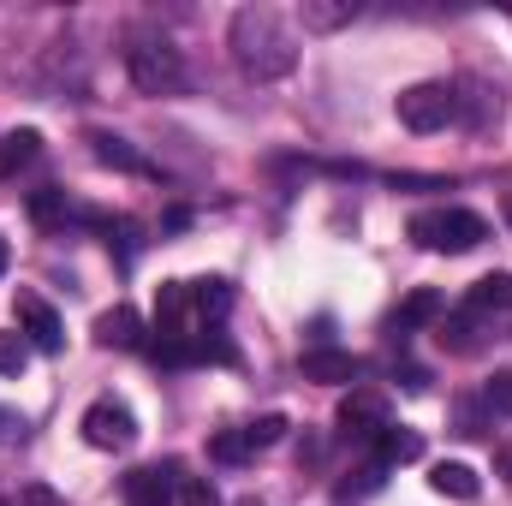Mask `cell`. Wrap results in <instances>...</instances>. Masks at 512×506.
I'll return each mask as SVG.
<instances>
[{
	"mask_svg": "<svg viewBox=\"0 0 512 506\" xmlns=\"http://www.w3.org/2000/svg\"><path fill=\"white\" fill-rule=\"evenodd\" d=\"M239 506H262V501H256V495H251V501H239Z\"/></svg>",
	"mask_w": 512,
	"mask_h": 506,
	"instance_id": "d6a6232c",
	"label": "cell"
},
{
	"mask_svg": "<svg viewBox=\"0 0 512 506\" xmlns=\"http://www.w3.org/2000/svg\"><path fill=\"white\" fill-rule=\"evenodd\" d=\"M501 215H507V227H512V191H507V203H501Z\"/></svg>",
	"mask_w": 512,
	"mask_h": 506,
	"instance_id": "1f68e13d",
	"label": "cell"
},
{
	"mask_svg": "<svg viewBox=\"0 0 512 506\" xmlns=\"http://www.w3.org/2000/svg\"><path fill=\"white\" fill-rule=\"evenodd\" d=\"M447 352H477V322L471 316H441V334H435Z\"/></svg>",
	"mask_w": 512,
	"mask_h": 506,
	"instance_id": "44dd1931",
	"label": "cell"
},
{
	"mask_svg": "<svg viewBox=\"0 0 512 506\" xmlns=\"http://www.w3.org/2000/svg\"><path fill=\"white\" fill-rule=\"evenodd\" d=\"M36 155H42V131H6V137H0V173H18V167H30V161H36Z\"/></svg>",
	"mask_w": 512,
	"mask_h": 506,
	"instance_id": "2e32d148",
	"label": "cell"
},
{
	"mask_svg": "<svg viewBox=\"0 0 512 506\" xmlns=\"http://www.w3.org/2000/svg\"><path fill=\"white\" fill-rule=\"evenodd\" d=\"M393 114L405 131H441L459 120V96H453V84H411V90H399Z\"/></svg>",
	"mask_w": 512,
	"mask_h": 506,
	"instance_id": "277c9868",
	"label": "cell"
},
{
	"mask_svg": "<svg viewBox=\"0 0 512 506\" xmlns=\"http://www.w3.org/2000/svg\"><path fill=\"white\" fill-rule=\"evenodd\" d=\"M411 239L423 251L459 256V251H477L489 239V221L471 215V209H423V215H411Z\"/></svg>",
	"mask_w": 512,
	"mask_h": 506,
	"instance_id": "7a4b0ae2",
	"label": "cell"
},
{
	"mask_svg": "<svg viewBox=\"0 0 512 506\" xmlns=\"http://www.w3.org/2000/svg\"><path fill=\"white\" fill-rule=\"evenodd\" d=\"M227 48H233L239 72L256 78V84H274L298 66V42H292V30L280 24L274 6H239L233 30H227Z\"/></svg>",
	"mask_w": 512,
	"mask_h": 506,
	"instance_id": "6da1fadb",
	"label": "cell"
},
{
	"mask_svg": "<svg viewBox=\"0 0 512 506\" xmlns=\"http://www.w3.org/2000/svg\"><path fill=\"white\" fill-rule=\"evenodd\" d=\"M429 489L447 495V501H477V495H483V483H477L471 465H435V471H429Z\"/></svg>",
	"mask_w": 512,
	"mask_h": 506,
	"instance_id": "9a60e30c",
	"label": "cell"
},
{
	"mask_svg": "<svg viewBox=\"0 0 512 506\" xmlns=\"http://www.w3.org/2000/svg\"><path fill=\"white\" fill-rule=\"evenodd\" d=\"M441 316H447V298H441L435 286H417V292H405V298H399L393 328H399V334H411V328H429V322H441Z\"/></svg>",
	"mask_w": 512,
	"mask_h": 506,
	"instance_id": "8fae6325",
	"label": "cell"
},
{
	"mask_svg": "<svg viewBox=\"0 0 512 506\" xmlns=\"http://www.w3.org/2000/svg\"><path fill=\"white\" fill-rule=\"evenodd\" d=\"M18 328H24L30 352H60V346H66V334H60V316H54L42 298H30V292H18Z\"/></svg>",
	"mask_w": 512,
	"mask_h": 506,
	"instance_id": "52a82bcc",
	"label": "cell"
},
{
	"mask_svg": "<svg viewBox=\"0 0 512 506\" xmlns=\"http://www.w3.org/2000/svg\"><path fill=\"white\" fill-rule=\"evenodd\" d=\"M411 459H423V435L417 429H393L387 423L382 435H376V465H411Z\"/></svg>",
	"mask_w": 512,
	"mask_h": 506,
	"instance_id": "5bb4252c",
	"label": "cell"
},
{
	"mask_svg": "<svg viewBox=\"0 0 512 506\" xmlns=\"http://www.w3.org/2000/svg\"><path fill=\"white\" fill-rule=\"evenodd\" d=\"M298 376L322 381V387H346V381H358V358L352 352H334V346H310L298 358Z\"/></svg>",
	"mask_w": 512,
	"mask_h": 506,
	"instance_id": "9c48e42d",
	"label": "cell"
},
{
	"mask_svg": "<svg viewBox=\"0 0 512 506\" xmlns=\"http://www.w3.org/2000/svg\"><path fill=\"white\" fill-rule=\"evenodd\" d=\"M495 471H501V477L512 483V447H501V453H495Z\"/></svg>",
	"mask_w": 512,
	"mask_h": 506,
	"instance_id": "f546056e",
	"label": "cell"
},
{
	"mask_svg": "<svg viewBox=\"0 0 512 506\" xmlns=\"http://www.w3.org/2000/svg\"><path fill=\"white\" fill-rule=\"evenodd\" d=\"M399 387H405V393H423V387H429V376H423L417 364H405V370H399Z\"/></svg>",
	"mask_w": 512,
	"mask_h": 506,
	"instance_id": "83f0119b",
	"label": "cell"
},
{
	"mask_svg": "<svg viewBox=\"0 0 512 506\" xmlns=\"http://www.w3.org/2000/svg\"><path fill=\"white\" fill-rule=\"evenodd\" d=\"M18 506H66V501H60V495H54L48 483H30V489L18 495Z\"/></svg>",
	"mask_w": 512,
	"mask_h": 506,
	"instance_id": "4316f807",
	"label": "cell"
},
{
	"mask_svg": "<svg viewBox=\"0 0 512 506\" xmlns=\"http://www.w3.org/2000/svg\"><path fill=\"white\" fill-rule=\"evenodd\" d=\"M483 405L495 417H512V370H495V376L483 381Z\"/></svg>",
	"mask_w": 512,
	"mask_h": 506,
	"instance_id": "cb8c5ba5",
	"label": "cell"
},
{
	"mask_svg": "<svg viewBox=\"0 0 512 506\" xmlns=\"http://www.w3.org/2000/svg\"><path fill=\"white\" fill-rule=\"evenodd\" d=\"M256 447H251V435L245 429H221L215 441H209V459H221V465H245Z\"/></svg>",
	"mask_w": 512,
	"mask_h": 506,
	"instance_id": "ffe728a7",
	"label": "cell"
},
{
	"mask_svg": "<svg viewBox=\"0 0 512 506\" xmlns=\"http://www.w3.org/2000/svg\"><path fill=\"white\" fill-rule=\"evenodd\" d=\"M30 370V340L24 334H0V376H24Z\"/></svg>",
	"mask_w": 512,
	"mask_h": 506,
	"instance_id": "603a6c76",
	"label": "cell"
},
{
	"mask_svg": "<svg viewBox=\"0 0 512 506\" xmlns=\"http://www.w3.org/2000/svg\"><path fill=\"white\" fill-rule=\"evenodd\" d=\"M6 262H12V251H6V239H0V274H6Z\"/></svg>",
	"mask_w": 512,
	"mask_h": 506,
	"instance_id": "4dcf8cb0",
	"label": "cell"
},
{
	"mask_svg": "<svg viewBox=\"0 0 512 506\" xmlns=\"http://www.w3.org/2000/svg\"><path fill=\"white\" fill-rule=\"evenodd\" d=\"M179 506H221V495H215L209 477H185L179 483Z\"/></svg>",
	"mask_w": 512,
	"mask_h": 506,
	"instance_id": "d4e9b609",
	"label": "cell"
},
{
	"mask_svg": "<svg viewBox=\"0 0 512 506\" xmlns=\"http://www.w3.org/2000/svg\"><path fill=\"white\" fill-rule=\"evenodd\" d=\"M334 423H340V435H358V441H376L387 429V399L382 393H364V387H352L346 399H340V411H334Z\"/></svg>",
	"mask_w": 512,
	"mask_h": 506,
	"instance_id": "8992f818",
	"label": "cell"
},
{
	"mask_svg": "<svg viewBox=\"0 0 512 506\" xmlns=\"http://www.w3.org/2000/svg\"><path fill=\"white\" fill-rule=\"evenodd\" d=\"M60 215H66V191H54V185L30 191V221H36V227H54Z\"/></svg>",
	"mask_w": 512,
	"mask_h": 506,
	"instance_id": "7402d4cb",
	"label": "cell"
},
{
	"mask_svg": "<svg viewBox=\"0 0 512 506\" xmlns=\"http://www.w3.org/2000/svg\"><path fill=\"white\" fill-rule=\"evenodd\" d=\"M453 96H459V126H465V131H477V137H483V131L501 120V90H495V84L471 78V84H459Z\"/></svg>",
	"mask_w": 512,
	"mask_h": 506,
	"instance_id": "ba28073f",
	"label": "cell"
},
{
	"mask_svg": "<svg viewBox=\"0 0 512 506\" xmlns=\"http://www.w3.org/2000/svg\"><path fill=\"white\" fill-rule=\"evenodd\" d=\"M96 346H108V352H131V346H143V316H137L131 304L102 310V316H96Z\"/></svg>",
	"mask_w": 512,
	"mask_h": 506,
	"instance_id": "30bf717a",
	"label": "cell"
},
{
	"mask_svg": "<svg viewBox=\"0 0 512 506\" xmlns=\"http://www.w3.org/2000/svg\"><path fill=\"white\" fill-rule=\"evenodd\" d=\"M358 18V0H304V30H340Z\"/></svg>",
	"mask_w": 512,
	"mask_h": 506,
	"instance_id": "e0dca14e",
	"label": "cell"
},
{
	"mask_svg": "<svg viewBox=\"0 0 512 506\" xmlns=\"http://www.w3.org/2000/svg\"><path fill=\"white\" fill-rule=\"evenodd\" d=\"M78 429H84V441L102 447V453H126L131 441H137V417H131L120 399H96Z\"/></svg>",
	"mask_w": 512,
	"mask_h": 506,
	"instance_id": "5b68a950",
	"label": "cell"
},
{
	"mask_svg": "<svg viewBox=\"0 0 512 506\" xmlns=\"http://www.w3.org/2000/svg\"><path fill=\"white\" fill-rule=\"evenodd\" d=\"M191 304L203 310V322L209 316H227L233 310V286L227 280H191Z\"/></svg>",
	"mask_w": 512,
	"mask_h": 506,
	"instance_id": "ac0fdd59",
	"label": "cell"
},
{
	"mask_svg": "<svg viewBox=\"0 0 512 506\" xmlns=\"http://www.w3.org/2000/svg\"><path fill=\"white\" fill-rule=\"evenodd\" d=\"M90 155H96L102 167H120V173H155L126 137H114V131H90Z\"/></svg>",
	"mask_w": 512,
	"mask_h": 506,
	"instance_id": "4fadbf2b",
	"label": "cell"
},
{
	"mask_svg": "<svg viewBox=\"0 0 512 506\" xmlns=\"http://www.w3.org/2000/svg\"><path fill=\"white\" fill-rule=\"evenodd\" d=\"M126 72H131V84H137L143 96H167V90L185 84V60H179V48L161 42V36H137V42H131Z\"/></svg>",
	"mask_w": 512,
	"mask_h": 506,
	"instance_id": "3957f363",
	"label": "cell"
},
{
	"mask_svg": "<svg viewBox=\"0 0 512 506\" xmlns=\"http://www.w3.org/2000/svg\"><path fill=\"white\" fill-rule=\"evenodd\" d=\"M120 489H126V506H173V471L143 465V471H131Z\"/></svg>",
	"mask_w": 512,
	"mask_h": 506,
	"instance_id": "7c38bea8",
	"label": "cell"
},
{
	"mask_svg": "<svg viewBox=\"0 0 512 506\" xmlns=\"http://www.w3.org/2000/svg\"><path fill=\"white\" fill-rule=\"evenodd\" d=\"M471 310H512V274H483L471 286Z\"/></svg>",
	"mask_w": 512,
	"mask_h": 506,
	"instance_id": "d6986e66",
	"label": "cell"
},
{
	"mask_svg": "<svg viewBox=\"0 0 512 506\" xmlns=\"http://www.w3.org/2000/svg\"><path fill=\"white\" fill-rule=\"evenodd\" d=\"M245 435H251V447H274V441L286 435V417H280V411H268V417H256Z\"/></svg>",
	"mask_w": 512,
	"mask_h": 506,
	"instance_id": "484cf974",
	"label": "cell"
},
{
	"mask_svg": "<svg viewBox=\"0 0 512 506\" xmlns=\"http://www.w3.org/2000/svg\"><path fill=\"white\" fill-rule=\"evenodd\" d=\"M12 435H24V417H18V411H6V405H0V441H12Z\"/></svg>",
	"mask_w": 512,
	"mask_h": 506,
	"instance_id": "f1b7e54d",
	"label": "cell"
}]
</instances>
